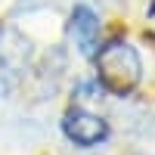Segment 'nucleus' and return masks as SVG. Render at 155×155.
<instances>
[{"label":"nucleus","instance_id":"nucleus-1","mask_svg":"<svg viewBox=\"0 0 155 155\" xmlns=\"http://www.w3.org/2000/svg\"><path fill=\"white\" fill-rule=\"evenodd\" d=\"M93 62H96V78H99L102 90H109L115 96H127L143 78L140 53L127 41H112L106 47H99Z\"/></svg>","mask_w":155,"mask_h":155},{"label":"nucleus","instance_id":"nucleus-3","mask_svg":"<svg viewBox=\"0 0 155 155\" xmlns=\"http://www.w3.org/2000/svg\"><path fill=\"white\" fill-rule=\"evenodd\" d=\"M68 31L74 37V47L81 50V56L93 59L99 53V16L87 3H78L71 9V19H68Z\"/></svg>","mask_w":155,"mask_h":155},{"label":"nucleus","instance_id":"nucleus-2","mask_svg":"<svg viewBox=\"0 0 155 155\" xmlns=\"http://www.w3.org/2000/svg\"><path fill=\"white\" fill-rule=\"evenodd\" d=\"M62 134L74 146L90 149V146H99V143L109 140V121L93 115V112H87V109H71L62 118Z\"/></svg>","mask_w":155,"mask_h":155}]
</instances>
